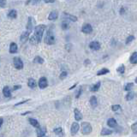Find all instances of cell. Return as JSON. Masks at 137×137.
Returning <instances> with one entry per match:
<instances>
[{
	"instance_id": "6da1fadb",
	"label": "cell",
	"mask_w": 137,
	"mask_h": 137,
	"mask_svg": "<svg viewBox=\"0 0 137 137\" xmlns=\"http://www.w3.org/2000/svg\"><path fill=\"white\" fill-rule=\"evenodd\" d=\"M45 27H46L45 25L40 24V25L36 26L34 28V35L37 37V39H39V42L41 41V39H42V36H43L44 31H45Z\"/></svg>"
},
{
	"instance_id": "7a4b0ae2",
	"label": "cell",
	"mask_w": 137,
	"mask_h": 137,
	"mask_svg": "<svg viewBox=\"0 0 137 137\" xmlns=\"http://www.w3.org/2000/svg\"><path fill=\"white\" fill-rule=\"evenodd\" d=\"M45 43L47 44V45H53L55 43V37H54V34L51 29L47 31L45 38Z\"/></svg>"
},
{
	"instance_id": "3957f363",
	"label": "cell",
	"mask_w": 137,
	"mask_h": 137,
	"mask_svg": "<svg viewBox=\"0 0 137 137\" xmlns=\"http://www.w3.org/2000/svg\"><path fill=\"white\" fill-rule=\"evenodd\" d=\"M93 129H92V126L88 122H83L82 123V133L83 135H89V134L92 132Z\"/></svg>"
},
{
	"instance_id": "277c9868",
	"label": "cell",
	"mask_w": 137,
	"mask_h": 137,
	"mask_svg": "<svg viewBox=\"0 0 137 137\" xmlns=\"http://www.w3.org/2000/svg\"><path fill=\"white\" fill-rule=\"evenodd\" d=\"M13 64H14V67L16 68V70H22L23 68L22 60L18 57H14V59H13Z\"/></svg>"
},
{
	"instance_id": "5b68a950",
	"label": "cell",
	"mask_w": 137,
	"mask_h": 137,
	"mask_svg": "<svg viewBox=\"0 0 137 137\" xmlns=\"http://www.w3.org/2000/svg\"><path fill=\"white\" fill-rule=\"evenodd\" d=\"M82 32L84 33H87V34H88V33H91L93 32V27L91 26L90 24H88V23H87V24H84L83 26H82Z\"/></svg>"
},
{
	"instance_id": "8992f818",
	"label": "cell",
	"mask_w": 137,
	"mask_h": 137,
	"mask_svg": "<svg viewBox=\"0 0 137 137\" xmlns=\"http://www.w3.org/2000/svg\"><path fill=\"white\" fill-rule=\"evenodd\" d=\"M89 47L93 51H99V50L100 49V44L99 43L98 41H92L89 44Z\"/></svg>"
},
{
	"instance_id": "52a82bcc",
	"label": "cell",
	"mask_w": 137,
	"mask_h": 137,
	"mask_svg": "<svg viewBox=\"0 0 137 137\" xmlns=\"http://www.w3.org/2000/svg\"><path fill=\"white\" fill-rule=\"evenodd\" d=\"M37 137H44L46 134V129L45 127H39L36 130Z\"/></svg>"
},
{
	"instance_id": "ba28073f",
	"label": "cell",
	"mask_w": 137,
	"mask_h": 137,
	"mask_svg": "<svg viewBox=\"0 0 137 137\" xmlns=\"http://www.w3.org/2000/svg\"><path fill=\"white\" fill-rule=\"evenodd\" d=\"M48 86V83H47V80L45 77H41L40 79H39V88H41V89H44V88H45L46 87Z\"/></svg>"
},
{
	"instance_id": "9c48e42d",
	"label": "cell",
	"mask_w": 137,
	"mask_h": 137,
	"mask_svg": "<svg viewBox=\"0 0 137 137\" xmlns=\"http://www.w3.org/2000/svg\"><path fill=\"white\" fill-rule=\"evenodd\" d=\"M29 34H30V33H29L28 31H25V32H23L22 33V35H21L20 37V40L22 43H25V42H27V39H28L29 38Z\"/></svg>"
},
{
	"instance_id": "30bf717a",
	"label": "cell",
	"mask_w": 137,
	"mask_h": 137,
	"mask_svg": "<svg viewBox=\"0 0 137 137\" xmlns=\"http://www.w3.org/2000/svg\"><path fill=\"white\" fill-rule=\"evenodd\" d=\"M33 29V18L32 17H28L27 22V31H28L29 33H32V31Z\"/></svg>"
},
{
	"instance_id": "8fae6325",
	"label": "cell",
	"mask_w": 137,
	"mask_h": 137,
	"mask_svg": "<svg viewBox=\"0 0 137 137\" xmlns=\"http://www.w3.org/2000/svg\"><path fill=\"white\" fill-rule=\"evenodd\" d=\"M79 124H78L77 123H73L71 125V129H70V131H71V135H76V134L78 132V130H79Z\"/></svg>"
},
{
	"instance_id": "7c38bea8",
	"label": "cell",
	"mask_w": 137,
	"mask_h": 137,
	"mask_svg": "<svg viewBox=\"0 0 137 137\" xmlns=\"http://www.w3.org/2000/svg\"><path fill=\"white\" fill-rule=\"evenodd\" d=\"M64 17L66 20L71 21V22H76V21H77V17H76V16H73V15H70L66 12L64 13Z\"/></svg>"
},
{
	"instance_id": "4fadbf2b",
	"label": "cell",
	"mask_w": 137,
	"mask_h": 137,
	"mask_svg": "<svg viewBox=\"0 0 137 137\" xmlns=\"http://www.w3.org/2000/svg\"><path fill=\"white\" fill-rule=\"evenodd\" d=\"M57 17H58V13H57V11L53 10V11H51V12L49 14V16H48V20L49 21L57 20Z\"/></svg>"
},
{
	"instance_id": "5bb4252c",
	"label": "cell",
	"mask_w": 137,
	"mask_h": 137,
	"mask_svg": "<svg viewBox=\"0 0 137 137\" xmlns=\"http://www.w3.org/2000/svg\"><path fill=\"white\" fill-rule=\"evenodd\" d=\"M17 50H18V46H17V45L15 42H12V43L10 44V53H16L17 52Z\"/></svg>"
},
{
	"instance_id": "9a60e30c",
	"label": "cell",
	"mask_w": 137,
	"mask_h": 137,
	"mask_svg": "<svg viewBox=\"0 0 137 137\" xmlns=\"http://www.w3.org/2000/svg\"><path fill=\"white\" fill-rule=\"evenodd\" d=\"M3 93H4V97H6V98L11 97V90H10V88L7 86L4 87V89H3Z\"/></svg>"
},
{
	"instance_id": "2e32d148",
	"label": "cell",
	"mask_w": 137,
	"mask_h": 137,
	"mask_svg": "<svg viewBox=\"0 0 137 137\" xmlns=\"http://www.w3.org/2000/svg\"><path fill=\"white\" fill-rule=\"evenodd\" d=\"M74 113H75V118H76V121H80L82 120V114L81 113L80 110L77 108L75 109V110H74Z\"/></svg>"
},
{
	"instance_id": "e0dca14e",
	"label": "cell",
	"mask_w": 137,
	"mask_h": 137,
	"mask_svg": "<svg viewBox=\"0 0 137 137\" xmlns=\"http://www.w3.org/2000/svg\"><path fill=\"white\" fill-rule=\"evenodd\" d=\"M28 121H29V123H30V124L32 125V126H33V127H35V128H39V127H40V125H39V122H38L36 119L30 117V118L28 119Z\"/></svg>"
},
{
	"instance_id": "ac0fdd59",
	"label": "cell",
	"mask_w": 137,
	"mask_h": 137,
	"mask_svg": "<svg viewBox=\"0 0 137 137\" xmlns=\"http://www.w3.org/2000/svg\"><path fill=\"white\" fill-rule=\"evenodd\" d=\"M8 17L10 19H16L17 17V11L16 10H11L10 12L8 13Z\"/></svg>"
},
{
	"instance_id": "d6986e66",
	"label": "cell",
	"mask_w": 137,
	"mask_h": 137,
	"mask_svg": "<svg viewBox=\"0 0 137 137\" xmlns=\"http://www.w3.org/2000/svg\"><path fill=\"white\" fill-rule=\"evenodd\" d=\"M61 27H62V29H64V30H67V29H69L70 27V22H69L68 20L63 21V22H62V24H61Z\"/></svg>"
},
{
	"instance_id": "ffe728a7",
	"label": "cell",
	"mask_w": 137,
	"mask_h": 137,
	"mask_svg": "<svg viewBox=\"0 0 137 137\" xmlns=\"http://www.w3.org/2000/svg\"><path fill=\"white\" fill-rule=\"evenodd\" d=\"M107 125L110 128H115L117 125V121L115 120L114 118H110L108 121H107Z\"/></svg>"
},
{
	"instance_id": "44dd1931",
	"label": "cell",
	"mask_w": 137,
	"mask_h": 137,
	"mask_svg": "<svg viewBox=\"0 0 137 137\" xmlns=\"http://www.w3.org/2000/svg\"><path fill=\"white\" fill-rule=\"evenodd\" d=\"M54 133L57 135H58L59 137H64V129L62 128H57V129H54Z\"/></svg>"
},
{
	"instance_id": "7402d4cb",
	"label": "cell",
	"mask_w": 137,
	"mask_h": 137,
	"mask_svg": "<svg viewBox=\"0 0 137 137\" xmlns=\"http://www.w3.org/2000/svg\"><path fill=\"white\" fill-rule=\"evenodd\" d=\"M90 104L93 108H95L98 104V101H97V99L95 96H92L90 98Z\"/></svg>"
},
{
	"instance_id": "603a6c76",
	"label": "cell",
	"mask_w": 137,
	"mask_h": 137,
	"mask_svg": "<svg viewBox=\"0 0 137 137\" xmlns=\"http://www.w3.org/2000/svg\"><path fill=\"white\" fill-rule=\"evenodd\" d=\"M111 110H112V111L117 113L122 112V107H121L119 104H114V105H112V106H111Z\"/></svg>"
},
{
	"instance_id": "cb8c5ba5",
	"label": "cell",
	"mask_w": 137,
	"mask_h": 137,
	"mask_svg": "<svg viewBox=\"0 0 137 137\" xmlns=\"http://www.w3.org/2000/svg\"><path fill=\"white\" fill-rule=\"evenodd\" d=\"M129 61H130L131 64H137V52H134V53L130 56Z\"/></svg>"
},
{
	"instance_id": "d4e9b609",
	"label": "cell",
	"mask_w": 137,
	"mask_h": 137,
	"mask_svg": "<svg viewBox=\"0 0 137 137\" xmlns=\"http://www.w3.org/2000/svg\"><path fill=\"white\" fill-rule=\"evenodd\" d=\"M27 85H28V87L30 88H35L37 86L36 82H35V80L33 79V78H30V79H29L28 82H27Z\"/></svg>"
},
{
	"instance_id": "484cf974",
	"label": "cell",
	"mask_w": 137,
	"mask_h": 137,
	"mask_svg": "<svg viewBox=\"0 0 137 137\" xmlns=\"http://www.w3.org/2000/svg\"><path fill=\"white\" fill-rule=\"evenodd\" d=\"M99 88H100V82H97L96 84H93L92 87H91V92H97V91L99 89Z\"/></svg>"
},
{
	"instance_id": "4316f807",
	"label": "cell",
	"mask_w": 137,
	"mask_h": 137,
	"mask_svg": "<svg viewBox=\"0 0 137 137\" xmlns=\"http://www.w3.org/2000/svg\"><path fill=\"white\" fill-rule=\"evenodd\" d=\"M110 72V70L107 69V68H103L100 70H99L98 73H97V76H103V75H105V74H108Z\"/></svg>"
},
{
	"instance_id": "83f0119b",
	"label": "cell",
	"mask_w": 137,
	"mask_h": 137,
	"mask_svg": "<svg viewBox=\"0 0 137 137\" xmlns=\"http://www.w3.org/2000/svg\"><path fill=\"white\" fill-rule=\"evenodd\" d=\"M44 59L42 58L41 57H39V56H37V57H34V59H33V63H35V64H44Z\"/></svg>"
},
{
	"instance_id": "f1b7e54d",
	"label": "cell",
	"mask_w": 137,
	"mask_h": 137,
	"mask_svg": "<svg viewBox=\"0 0 137 137\" xmlns=\"http://www.w3.org/2000/svg\"><path fill=\"white\" fill-rule=\"evenodd\" d=\"M30 43L32 44V45H37L38 43H39V39H37V37L35 36L34 34L30 38Z\"/></svg>"
},
{
	"instance_id": "f546056e",
	"label": "cell",
	"mask_w": 137,
	"mask_h": 137,
	"mask_svg": "<svg viewBox=\"0 0 137 137\" xmlns=\"http://www.w3.org/2000/svg\"><path fill=\"white\" fill-rule=\"evenodd\" d=\"M134 97H135V93L133 91H130V92L128 93V94L126 95V100L129 101L131 99H133Z\"/></svg>"
},
{
	"instance_id": "4dcf8cb0",
	"label": "cell",
	"mask_w": 137,
	"mask_h": 137,
	"mask_svg": "<svg viewBox=\"0 0 137 137\" xmlns=\"http://www.w3.org/2000/svg\"><path fill=\"white\" fill-rule=\"evenodd\" d=\"M133 87H134L133 83H127V84H126V86L124 87V89H125V91L130 92V91H132V88H133Z\"/></svg>"
},
{
	"instance_id": "1f68e13d",
	"label": "cell",
	"mask_w": 137,
	"mask_h": 137,
	"mask_svg": "<svg viewBox=\"0 0 137 137\" xmlns=\"http://www.w3.org/2000/svg\"><path fill=\"white\" fill-rule=\"evenodd\" d=\"M117 71L118 72L119 74H123L125 72V66L123 65V64H122V65H120L118 68L117 69Z\"/></svg>"
},
{
	"instance_id": "d6a6232c",
	"label": "cell",
	"mask_w": 137,
	"mask_h": 137,
	"mask_svg": "<svg viewBox=\"0 0 137 137\" xmlns=\"http://www.w3.org/2000/svg\"><path fill=\"white\" fill-rule=\"evenodd\" d=\"M111 133H112V131L110 130V129H104V128L101 130V135H110Z\"/></svg>"
},
{
	"instance_id": "836d02e7",
	"label": "cell",
	"mask_w": 137,
	"mask_h": 137,
	"mask_svg": "<svg viewBox=\"0 0 137 137\" xmlns=\"http://www.w3.org/2000/svg\"><path fill=\"white\" fill-rule=\"evenodd\" d=\"M134 39H135V36H134V35H129L127 39H126V42H125V43H126V45H129V44L131 43Z\"/></svg>"
},
{
	"instance_id": "e575fe53",
	"label": "cell",
	"mask_w": 137,
	"mask_h": 137,
	"mask_svg": "<svg viewBox=\"0 0 137 137\" xmlns=\"http://www.w3.org/2000/svg\"><path fill=\"white\" fill-rule=\"evenodd\" d=\"M66 76H67V72H66V71H63L61 74H60L59 78L62 80V79H64V78H65Z\"/></svg>"
},
{
	"instance_id": "d590c367",
	"label": "cell",
	"mask_w": 137,
	"mask_h": 137,
	"mask_svg": "<svg viewBox=\"0 0 137 137\" xmlns=\"http://www.w3.org/2000/svg\"><path fill=\"white\" fill-rule=\"evenodd\" d=\"M5 4H6V0H0V6L2 8L5 7Z\"/></svg>"
},
{
	"instance_id": "8d00e7d4",
	"label": "cell",
	"mask_w": 137,
	"mask_h": 137,
	"mask_svg": "<svg viewBox=\"0 0 137 137\" xmlns=\"http://www.w3.org/2000/svg\"><path fill=\"white\" fill-rule=\"evenodd\" d=\"M82 88H79V90H78V92H77V94L76 95V99H78L79 97H80V95H81V93H82Z\"/></svg>"
},
{
	"instance_id": "74e56055",
	"label": "cell",
	"mask_w": 137,
	"mask_h": 137,
	"mask_svg": "<svg viewBox=\"0 0 137 137\" xmlns=\"http://www.w3.org/2000/svg\"><path fill=\"white\" fill-rule=\"evenodd\" d=\"M27 101H29V99H27V100H23V101H22V102H19V103H17V104H15V105H16V106H17V105H20V104H24V103H27Z\"/></svg>"
},
{
	"instance_id": "f35d334b",
	"label": "cell",
	"mask_w": 137,
	"mask_h": 137,
	"mask_svg": "<svg viewBox=\"0 0 137 137\" xmlns=\"http://www.w3.org/2000/svg\"><path fill=\"white\" fill-rule=\"evenodd\" d=\"M43 1L46 4H52V3L55 2V0H43Z\"/></svg>"
},
{
	"instance_id": "ab89813d",
	"label": "cell",
	"mask_w": 137,
	"mask_h": 137,
	"mask_svg": "<svg viewBox=\"0 0 137 137\" xmlns=\"http://www.w3.org/2000/svg\"><path fill=\"white\" fill-rule=\"evenodd\" d=\"M90 63H91L90 60H89V59H86V60H85V62H84V64H85L86 66H88V64H90Z\"/></svg>"
},
{
	"instance_id": "60d3db41",
	"label": "cell",
	"mask_w": 137,
	"mask_h": 137,
	"mask_svg": "<svg viewBox=\"0 0 137 137\" xmlns=\"http://www.w3.org/2000/svg\"><path fill=\"white\" fill-rule=\"evenodd\" d=\"M31 2H33L34 4H36V3L38 2V0H28V1H27V2L26 3V4H29Z\"/></svg>"
},
{
	"instance_id": "b9f144b4",
	"label": "cell",
	"mask_w": 137,
	"mask_h": 137,
	"mask_svg": "<svg viewBox=\"0 0 137 137\" xmlns=\"http://www.w3.org/2000/svg\"><path fill=\"white\" fill-rule=\"evenodd\" d=\"M21 88H22V86H14L13 87V91H16V90H17V89H20Z\"/></svg>"
},
{
	"instance_id": "7bdbcfd3",
	"label": "cell",
	"mask_w": 137,
	"mask_h": 137,
	"mask_svg": "<svg viewBox=\"0 0 137 137\" xmlns=\"http://www.w3.org/2000/svg\"><path fill=\"white\" fill-rule=\"evenodd\" d=\"M131 128H132V129H133V130H135V129L137 128V122H136V123H134V124L132 125V127H131Z\"/></svg>"
},
{
	"instance_id": "ee69618b",
	"label": "cell",
	"mask_w": 137,
	"mask_h": 137,
	"mask_svg": "<svg viewBox=\"0 0 137 137\" xmlns=\"http://www.w3.org/2000/svg\"><path fill=\"white\" fill-rule=\"evenodd\" d=\"M124 11H125L124 8H123V7H122V9H121V10H120V14H123V12H124Z\"/></svg>"
},
{
	"instance_id": "f6af8a7d",
	"label": "cell",
	"mask_w": 137,
	"mask_h": 137,
	"mask_svg": "<svg viewBox=\"0 0 137 137\" xmlns=\"http://www.w3.org/2000/svg\"><path fill=\"white\" fill-rule=\"evenodd\" d=\"M77 84H78V83H76V84H74L73 86H72V87H71V88H70V89H73V88H76V85H77Z\"/></svg>"
},
{
	"instance_id": "bcb514c9",
	"label": "cell",
	"mask_w": 137,
	"mask_h": 137,
	"mask_svg": "<svg viewBox=\"0 0 137 137\" xmlns=\"http://www.w3.org/2000/svg\"><path fill=\"white\" fill-rule=\"evenodd\" d=\"M135 83H137V78L135 80Z\"/></svg>"
}]
</instances>
